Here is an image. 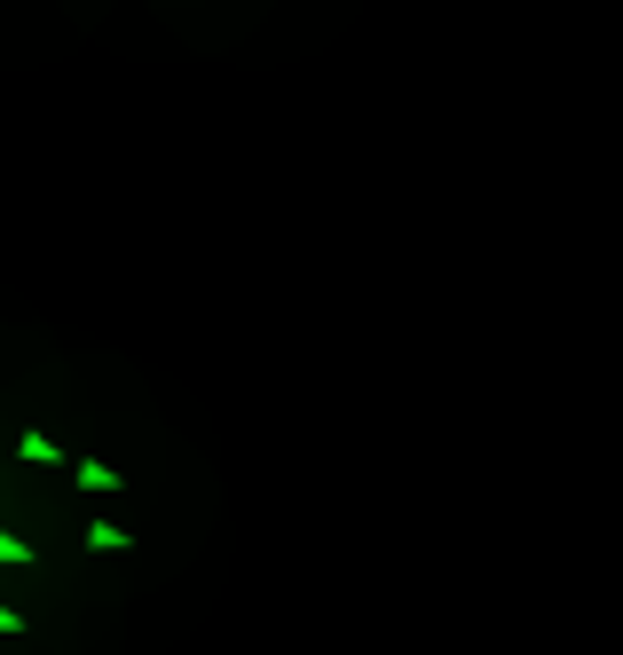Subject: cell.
Listing matches in <instances>:
<instances>
[{"instance_id":"cell-1","label":"cell","mask_w":623,"mask_h":655,"mask_svg":"<svg viewBox=\"0 0 623 655\" xmlns=\"http://www.w3.org/2000/svg\"><path fill=\"white\" fill-rule=\"evenodd\" d=\"M72 482L87 489V498H111V489H126L119 466H103V458H72Z\"/></svg>"},{"instance_id":"cell-2","label":"cell","mask_w":623,"mask_h":655,"mask_svg":"<svg viewBox=\"0 0 623 655\" xmlns=\"http://www.w3.org/2000/svg\"><path fill=\"white\" fill-rule=\"evenodd\" d=\"M16 458H24V466H63V442H56L48 427H24V435H16Z\"/></svg>"},{"instance_id":"cell-3","label":"cell","mask_w":623,"mask_h":655,"mask_svg":"<svg viewBox=\"0 0 623 655\" xmlns=\"http://www.w3.org/2000/svg\"><path fill=\"white\" fill-rule=\"evenodd\" d=\"M87 553H135V537L119 530V521H87V537H80Z\"/></svg>"},{"instance_id":"cell-4","label":"cell","mask_w":623,"mask_h":655,"mask_svg":"<svg viewBox=\"0 0 623 655\" xmlns=\"http://www.w3.org/2000/svg\"><path fill=\"white\" fill-rule=\"evenodd\" d=\"M32 561H40V545H24V537L0 530V569H32Z\"/></svg>"},{"instance_id":"cell-5","label":"cell","mask_w":623,"mask_h":655,"mask_svg":"<svg viewBox=\"0 0 623 655\" xmlns=\"http://www.w3.org/2000/svg\"><path fill=\"white\" fill-rule=\"evenodd\" d=\"M0 632L16 640V632H24V608H9V601H0Z\"/></svg>"}]
</instances>
